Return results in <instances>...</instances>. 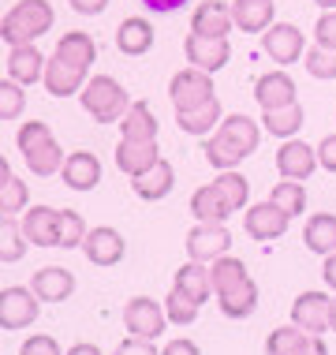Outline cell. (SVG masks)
Here are the masks:
<instances>
[{
	"mask_svg": "<svg viewBox=\"0 0 336 355\" xmlns=\"http://www.w3.org/2000/svg\"><path fill=\"white\" fill-rule=\"evenodd\" d=\"M314 42L325 49H336V12H321V19L314 23Z\"/></svg>",
	"mask_w": 336,
	"mask_h": 355,
	"instance_id": "obj_45",
	"label": "cell"
},
{
	"mask_svg": "<svg viewBox=\"0 0 336 355\" xmlns=\"http://www.w3.org/2000/svg\"><path fill=\"white\" fill-rule=\"evenodd\" d=\"M56 217H60V209L34 206V209H26V214H23L19 228H23V236L30 239L34 247H60V236H56Z\"/></svg>",
	"mask_w": 336,
	"mask_h": 355,
	"instance_id": "obj_18",
	"label": "cell"
},
{
	"mask_svg": "<svg viewBox=\"0 0 336 355\" xmlns=\"http://www.w3.org/2000/svg\"><path fill=\"white\" fill-rule=\"evenodd\" d=\"M303 64L314 79H336V49H325V45L314 42L310 49L303 53Z\"/></svg>",
	"mask_w": 336,
	"mask_h": 355,
	"instance_id": "obj_42",
	"label": "cell"
},
{
	"mask_svg": "<svg viewBox=\"0 0 336 355\" xmlns=\"http://www.w3.org/2000/svg\"><path fill=\"white\" fill-rule=\"evenodd\" d=\"M314 4H321L325 12H336V0H314Z\"/></svg>",
	"mask_w": 336,
	"mask_h": 355,
	"instance_id": "obj_56",
	"label": "cell"
},
{
	"mask_svg": "<svg viewBox=\"0 0 336 355\" xmlns=\"http://www.w3.org/2000/svg\"><path fill=\"white\" fill-rule=\"evenodd\" d=\"M56 53L67 56V60H75V64H82V68H90V64L98 60V45H94V37L82 34V31L64 34L60 42H56Z\"/></svg>",
	"mask_w": 336,
	"mask_h": 355,
	"instance_id": "obj_35",
	"label": "cell"
},
{
	"mask_svg": "<svg viewBox=\"0 0 336 355\" xmlns=\"http://www.w3.org/2000/svg\"><path fill=\"white\" fill-rule=\"evenodd\" d=\"M303 355H329V348H325V340L318 337V333H314V337H310V348H306Z\"/></svg>",
	"mask_w": 336,
	"mask_h": 355,
	"instance_id": "obj_54",
	"label": "cell"
},
{
	"mask_svg": "<svg viewBox=\"0 0 336 355\" xmlns=\"http://www.w3.org/2000/svg\"><path fill=\"white\" fill-rule=\"evenodd\" d=\"M262 49L273 64H295L306 53V37L295 23H273L262 34Z\"/></svg>",
	"mask_w": 336,
	"mask_h": 355,
	"instance_id": "obj_7",
	"label": "cell"
},
{
	"mask_svg": "<svg viewBox=\"0 0 336 355\" xmlns=\"http://www.w3.org/2000/svg\"><path fill=\"white\" fill-rule=\"evenodd\" d=\"M262 128L276 139H295L303 131V105H288V109H269L262 116Z\"/></svg>",
	"mask_w": 336,
	"mask_h": 355,
	"instance_id": "obj_34",
	"label": "cell"
},
{
	"mask_svg": "<svg viewBox=\"0 0 336 355\" xmlns=\"http://www.w3.org/2000/svg\"><path fill=\"white\" fill-rule=\"evenodd\" d=\"M329 329L336 333V295H333V303H329Z\"/></svg>",
	"mask_w": 336,
	"mask_h": 355,
	"instance_id": "obj_55",
	"label": "cell"
},
{
	"mask_svg": "<svg viewBox=\"0 0 336 355\" xmlns=\"http://www.w3.org/2000/svg\"><path fill=\"white\" fill-rule=\"evenodd\" d=\"M191 214L198 217V225H224V220L232 217V206L224 202V195L217 191V184H209V187H198L195 195H191Z\"/></svg>",
	"mask_w": 336,
	"mask_h": 355,
	"instance_id": "obj_27",
	"label": "cell"
},
{
	"mask_svg": "<svg viewBox=\"0 0 336 355\" xmlns=\"http://www.w3.org/2000/svg\"><path fill=\"white\" fill-rule=\"evenodd\" d=\"M142 4H146L150 12H176V8L187 4V0H142Z\"/></svg>",
	"mask_w": 336,
	"mask_h": 355,
	"instance_id": "obj_52",
	"label": "cell"
},
{
	"mask_svg": "<svg viewBox=\"0 0 336 355\" xmlns=\"http://www.w3.org/2000/svg\"><path fill=\"white\" fill-rule=\"evenodd\" d=\"M213 184H217L220 195H224V202L232 206V214H236V209H243V206H247V198H251V184H247V176H239L236 168L220 172Z\"/></svg>",
	"mask_w": 336,
	"mask_h": 355,
	"instance_id": "obj_39",
	"label": "cell"
},
{
	"mask_svg": "<svg viewBox=\"0 0 336 355\" xmlns=\"http://www.w3.org/2000/svg\"><path fill=\"white\" fill-rule=\"evenodd\" d=\"M26 247H30V239L23 236V228L12 217H4V228H0V258H4V266L19 262L26 254Z\"/></svg>",
	"mask_w": 336,
	"mask_h": 355,
	"instance_id": "obj_40",
	"label": "cell"
},
{
	"mask_svg": "<svg viewBox=\"0 0 336 355\" xmlns=\"http://www.w3.org/2000/svg\"><path fill=\"white\" fill-rule=\"evenodd\" d=\"M37 314H42V300L34 295V288L12 284V288H4V292H0V325H4L8 333L34 325Z\"/></svg>",
	"mask_w": 336,
	"mask_h": 355,
	"instance_id": "obj_6",
	"label": "cell"
},
{
	"mask_svg": "<svg viewBox=\"0 0 336 355\" xmlns=\"http://www.w3.org/2000/svg\"><path fill=\"white\" fill-rule=\"evenodd\" d=\"M184 53L191 60V68H202V71H220L228 60H232V45L228 37H206V34H187L184 42Z\"/></svg>",
	"mask_w": 336,
	"mask_h": 355,
	"instance_id": "obj_10",
	"label": "cell"
},
{
	"mask_svg": "<svg viewBox=\"0 0 336 355\" xmlns=\"http://www.w3.org/2000/svg\"><path fill=\"white\" fill-rule=\"evenodd\" d=\"M157 161H161L157 142H127V139L116 142V168L123 176L134 180V176H142V172H150Z\"/></svg>",
	"mask_w": 336,
	"mask_h": 355,
	"instance_id": "obj_19",
	"label": "cell"
},
{
	"mask_svg": "<svg viewBox=\"0 0 336 355\" xmlns=\"http://www.w3.org/2000/svg\"><path fill=\"white\" fill-rule=\"evenodd\" d=\"M217 135H224L239 153H243V157H251V153L258 150V142H262V128H258V120L243 116V112H236V116H224V120H220Z\"/></svg>",
	"mask_w": 336,
	"mask_h": 355,
	"instance_id": "obj_25",
	"label": "cell"
},
{
	"mask_svg": "<svg viewBox=\"0 0 336 355\" xmlns=\"http://www.w3.org/2000/svg\"><path fill=\"white\" fill-rule=\"evenodd\" d=\"M19 355H60V344H56L53 337H45V333H34L30 340H23Z\"/></svg>",
	"mask_w": 336,
	"mask_h": 355,
	"instance_id": "obj_46",
	"label": "cell"
},
{
	"mask_svg": "<svg viewBox=\"0 0 336 355\" xmlns=\"http://www.w3.org/2000/svg\"><path fill=\"white\" fill-rule=\"evenodd\" d=\"M310 337L314 333L299 329V325H281V329L269 333L265 355H303L306 348H310Z\"/></svg>",
	"mask_w": 336,
	"mask_h": 355,
	"instance_id": "obj_32",
	"label": "cell"
},
{
	"mask_svg": "<svg viewBox=\"0 0 336 355\" xmlns=\"http://www.w3.org/2000/svg\"><path fill=\"white\" fill-rule=\"evenodd\" d=\"M45 56L37 53V45H15L8 53V79H15L19 86H34L37 79H45Z\"/></svg>",
	"mask_w": 336,
	"mask_h": 355,
	"instance_id": "obj_20",
	"label": "cell"
},
{
	"mask_svg": "<svg viewBox=\"0 0 336 355\" xmlns=\"http://www.w3.org/2000/svg\"><path fill=\"white\" fill-rule=\"evenodd\" d=\"M123 325L131 329V337H142V340H157L168 325V314H165V303L150 300V295H134V300L123 306Z\"/></svg>",
	"mask_w": 336,
	"mask_h": 355,
	"instance_id": "obj_5",
	"label": "cell"
},
{
	"mask_svg": "<svg viewBox=\"0 0 336 355\" xmlns=\"http://www.w3.org/2000/svg\"><path fill=\"white\" fill-rule=\"evenodd\" d=\"M86 71L90 68H82V64H75V60H67V56L60 53H53L49 56V64H45V90L53 94V98H67V94H82V86L90 83L86 79Z\"/></svg>",
	"mask_w": 336,
	"mask_h": 355,
	"instance_id": "obj_8",
	"label": "cell"
},
{
	"mask_svg": "<svg viewBox=\"0 0 336 355\" xmlns=\"http://www.w3.org/2000/svg\"><path fill=\"white\" fill-rule=\"evenodd\" d=\"M329 295L325 292H303L292 303V325H299L306 333H325L329 329Z\"/></svg>",
	"mask_w": 336,
	"mask_h": 355,
	"instance_id": "obj_16",
	"label": "cell"
},
{
	"mask_svg": "<svg viewBox=\"0 0 336 355\" xmlns=\"http://www.w3.org/2000/svg\"><path fill=\"white\" fill-rule=\"evenodd\" d=\"M232 26H236L232 4H224V0H206V4H198L195 15H191V34L228 37V31H232Z\"/></svg>",
	"mask_w": 336,
	"mask_h": 355,
	"instance_id": "obj_17",
	"label": "cell"
},
{
	"mask_svg": "<svg viewBox=\"0 0 336 355\" xmlns=\"http://www.w3.org/2000/svg\"><path fill=\"white\" fill-rule=\"evenodd\" d=\"M172 288H179L184 295H191L198 306L209 300V292H213V281H209V270L206 262H187L176 270V281H172Z\"/></svg>",
	"mask_w": 336,
	"mask_h": 355,
	"instance_id": "obj_30",
	"label": "cell"
},
{
	"mask_svg": "<svg viewBox=\"0 0 336 355\" xmlns=\"http://www.w3.org/2000/svg\"><path fill=\"white\" fill-rule=\"evenodd\" d=\"M71 8L79 15H101L105 8H109V0H71Z\"/></svg>",
	"mask_w": 336,
	"mask_h": 355,
	"instance_id": "obj_50",
	"label": "cell"
},
{
	"mask_svg": "<svg viewBox=\"0 0 336 355\" xmlns=\"http://www.w3.org/2000/svg\"><path fill=\"white\" fill-rule=\"evenodd\" d=\"M134 195L146 198V202H161V198H168V191L176 187V168L168 165L165 157L157 161L150 172H142V176H134Z\"/></svg>",
	"mask_w": 336,
	"mask_h": 355,
	"instance_id": "obj_26",
	"label": "cell"
},
{
	"mask_svg": "<svg viewBox=\"0 0 336 355\" xmlns=\"http://www.w3.org/2000/svg\"><path fill=\"white\" fill-rule=\"evenodd\" d=\"M161 355H202V352H198V344H195V340L176 337V340H168V344H165V352H161Z\"/></svg>",
	"mask_w": 336,
	"mask_h": 355,
	"instance_id": "obj_49",
	"label": "cell"
},
{
	"mask_svg": "<svg viewBox=\"0 0 336 355\" xmlns=\"http://www.w3.org/2000/svg\"><path fill=\"white\" fill-rule=\"evenodd\" d=\"M56 23L53 15V4L49 0H19V4L0 19V37H4L8 45H30L37 42L42 34H49Z\"/></svg>",
	"mask_w": 336,
	"mask_h": 355,
	"instance_id": "obj_2",
	"label": "cell"
},
{
	"mask_svg": "<svg viewBox=\"0 0 336 355\" xmlns=\"http://www.w3.org/2000/svg\"><path fill=\"white\" fill-rule=\"evenodd\" d=\"M34 295L42 303H64L67 295L75 292V273L64 270V266H45V270L34 273Z\"/></svg>",
	"mask_w": 336,
	"mask_h": 355,
	"instance_id": "obj_21",
	"label": "cell"
},
{
	"mask_svg": "<svg viewBox=\"0 0 336 355\" xmlns=\"http://www.w3.org/2000/svg\"><path fill=\"white\" fill-rule=\"evenodd\" d=\"M321 277H325V284L336 292V251L333 254H325V266H321Z\"/></svg>",
	"mask_w": 336,
	"mask_h": 355,
	"instance_id": "obj_51",
	"label": "cell"
},
{
	"mask_svg": "<svg viewBox=\"0 0 336 355\" xmlns=\"http://www.w3.org/2000/svg\"><path fill=\"white\" fill-rule=\"evenodd\" d=\"M288 217L284 209H276L273 202H258L243 214V228L251 239H281L288 232Z\"/></svg>",
	"mask_w": 336,
	"mask_h": 355,
	"instance_id": "obj_14",
	"label": "cell"
},
{
	"mask_svg": "<svg viewBox=\"0 0 336 355\" xmlns=\"http://www.w3.org/2000/svg\"><path fill=\"white\" fill-rule=\"evenodd\" d=\"M23 109H26L23 86H19L15 79H4V83H0V116H4V123L19 120V116H23Z\"/></svg>",
	"mask_w": 336,
	"mask_h": 355,
	"instance_id": "obj_43",
	"label": "cell"
},
{
	"mask_svg": "<svg viewBox=\"0 0 336 355\" xmlns=\"http://www.w3.org/2000/svg\"><path fill=\"white\" fill-rule=\"evenodd\" d=\"M318 165H321L325 172H336V135H329V139L318 142Z\"/></svg>",
	"mask_w": 336,
	"mask_h": 355,
	"instance_id": "obj_48",
	"label": "cell"
},
{
	"mask_svg": "<svg viewBox=\"0 0 336 355\" xmlns=\"http://www.w3.org/2000/svg\"><path fill=\"white\" fill-rule=\"evenodd\" d=\"M165 314H168L172 325H191L198 318V303L191 300V295H184L179 288H172L168 300H165Z\"/></svg>",
	"mask_w": 336,
	"mask_h": 355,
	"instance_id": "obj_44",
	"label": "cell"
},
{
	"mask_svg": "<svg viewBox=\"0 0 336 355\" xmlns=\"http://www.w3.org/2000/svg\"><path fill=\"white\" fill-rule=\"evenodd\" d=\"M168 98H172V105H176V112H191V109H202V105L213 101L217 90H213V79H209V71H202V68H184V71L172 75Z\"/></svg>",
	"mask_w": 336,
	"mask_h": 355,
	"instance_id": "obj_4",
	"label": "cell"
},
{
	"mask_svg": "<svg viewBox=\"0 0 336 355\" xmlns=\"http://www.w3.org/2000/svg\"><path fill=\"white\" fill-rule=\"evenodd\" d=\"M157 116H153V109L146 101H131V109L123 112L120 120V139L127 142H157Z\"/></svg>",
	"mask_w": 336,
	"mask_h": 355,
	"instance_id": "obj_23",
	"label": "cell"
},
{
	"mask_svg": "<svg viewBox=\"0 0 336 355\" xmlns=\"http://www.w3.org/2000/svg\"><path fill=\"white\" fill-rule=\"evenodd\" d=\"M273 0H232V19L243 34H265L273 26Z\"/></svg>",
	"mask_w": 336,
	"mask_h": 355,
	"instance_id": "obj_24",
	"label": "cell"
},
{
	"mask_svg": "<svg viewBox=\"0 0 336 355\" xmlns=\"http://www.w3.org/2000/svg\"><path fill=\"white\" fill-rule=\"evenodd\" d=\"M217 300H220V314H224V318H251L254 306H258V284L247 277V281H239L236 288L220 292Z\"/></svg>",
	"mask_w": 336,
	"mask_h": 355,
	"instance_id": "obj_29",
	"label": "cell"
},
{
	"mask_svg": "<svg viewBox=\"0 0 336 355\" xmlns=\"http://www.w3.org/2000/svg\"><path fill=\"white\" fill-rule=\"evenodd\" d=\"M295 94L299 90H295V83H292L288 71H265V75H258V83H254V98H258V105H262V112L295 105L299 101Z\"/></svg>",
	"mask_w": 336,
	"mask_h": 355,
	"instance_id": "obj_13",
	"label": "cell"
},
{
	"mask_svg": "<svg viewBox=\"0 0 336 355\" xmlns=\"http://www.w3.org/2000/svg\"><path fill=\"white\" fill-rule=\"evenodd\" d=\"M220 120H224V112H220V101H217V98L209 101V105H202V109L176 112L179 131H187V135H198V139H209V135H213V131L220 128Z\"/></svg>",
	"mask_w": 336,
	"mask_h": 355,
	"instance_id": "obj_28",
	"label": "cell"
},
{
	"mask_svg": "<svg viewBox=\"0 0 336 355\" xmlns=\"http://www.w3.org/2000/svg\"><path fill=\"white\" fill-rule=\"evenodd\" d=\"M269 202H273L276 209H284L288 217H299L306 209V191L299 180H284V184H273V191H269Z\"/></svg>",
	"mask_w": 336,
	"mask_h": 355,
	"instance_id": "obj_36",
	"label": "cell"
},
{
	"mask_svg": "<svg viewBox=\"0 0 336 355\" xmlns=\"http://www.w3.org/2000/svg\"><path fill=\"white\" fill-rule=\"evenodd\" d=\"M60 176H64V184L71 187V191H94V187L101 184V161H98V153H90V150L67 153Z\"/></svg>",
	"mask_w": 336,
	"mask_h": 355,
	"instance_id": "obj_15",
	"label": "cell"
},
{
	"mask_svg": "<svg viewBox=\"0 0 336 355\" xmlns=\"http://www.w3.org/2000/svg\"><path fill=\"white\" fill-rule=\"evenodd\" d=\"M209 281H213V292L220 295V292H228V288H236L239 281H247V266L239 262V258L224 254L209 266Z\"/></svg>",
	"mask_w": 336,
	"mask_h": 355,
	"instance_id": "obj_38",
	"label": "cell"
},
{
	"mask_svg": "<svg viewBox=\"0 0 336 355\" xmlns=\"http://www.w3.org/2000/svg\"><path fill=\"white\" fill-rule=\"evenodd\" d=\"M56 236H60V247H82L86 239V220L82 214H75V209H60V217H56Z\"/></svg>",
	"mask_w": 336,
	"mask_h": 355,
	"instance_id": "obj_41",
	"label": "cell"
},
{
	"mask_svg": "<svg viewBox=\"0 0 336 355\" xmlns=\"http://www.w3.org/2000/svg\"><path fill=\"white\" fill-rule=\"evenodd\" d=\"M79 101L98 123H116V120H123V112L131 109V94L123 90L112 75H94V79L82 86Z\"/></svg>",
	"mask_w": 336,
	"mask_h": 355,
	"instance_id": "obj_3",
	"label": "cell"
},
{
	"mask_svg": "<svg viewBox=\"0 0 336 355\" xmlns=\"http://www.w3.org/2000/svg\"><path fill=\"white\" fill-rule=\"evenodd\" d=\"M67 355H101V348H98V344H90V340H79V344L67 348Z\"/></svg>",
	"mask_w": 336,
	"mask_h": 355,
	"instance_id": "obj_53",
	"label": "cell"
},
{
	"mask_svg": "<svg viewBox=\"0 0 336 355\" xmlns=\"http://www.w3.org/2000/svg\"><path fill=\"white\" fill-rule=\"evenodd\" d=\"M15 146H19L26 168H30L34 176H56V172L64 168V161H67L64 150H60V142L53 139L49 123H42V120L23 123L19 135H15Z\"/></svg>",
	"mask_w": 336,
	"mask_h": 355,
	"instance_id": "obj_1",
	"label": "cell"
},
{
	"mask_svg": "<svg viewBox=\"0 0 336 355\" xmlns=\"http://www.w3.org/2000/svg\"><path fill=\"white\" fill-rule=\"evenodd\" d=\"M26 198H30L26 184L12 172V165H8V161H0V214H4V217L19 214V209L26 206Z\"/></svg>",
	"mask_w": 336,
	"mask_h": 355,
	"instance_id": "obj_33",
	"label": "cell"
},
{
	"mask_svg": "<svg viewBox=\"0 0 336 355\" xmlns=\"http://www.w3.org/2000/svg\"><path fill=\"white\" fill-rule=\"evenodd\" d=\"M318 168V146H306L303 139H284V146L276 150V172L284 180H303Z\"/></svg>",
	"mask_w": 336,
	"mask_h": 355,
	"instance_id": "obj_12",
	"label": "cell"
},
{
	"mask_svg": "<svg viewBox=\"0 0 336 355\" xmlns=\"http://www.w3.org/2000/svg\"><path fill=\"white\" fill-rule=\"evenodd\" d=\"M202 153H206V161L213 168H220V172H228V168H236L239 161H243V153H239L232 142H228L224 135H209V139H202Z\"/></svg>",
	"mask_w": 336,
	"mask_h": 355,
	"instance_id": "obj_37",
	"label": "cell"
},
{
	"mask_svg": "<svg viewBox=\"0 0 336 355\" xmlns=\"http://www.w3.org/2000/svg\"><path fill=\"white\" fill-rule=\"evenodd\" d=\"M123 251H127L123 236L116 232V228H109V225L90 228L86 239H82V254H86V262H94V266H120Z\"/></svg>",
	"mask_w": 336,
	"mask_h": 355,
	"instance_id": "obj_11",
	"label": "cell"
},
{
	"mask_svg": "<svg viewBox=\"0 0 336 355\" xmlns=\"http://www.w3.org/2000/svg\"><path fill=\"white\" fill-rule=\"evenodd\" d=\"M303 243L314 254H333L336 251V214H314L303 228Z\"/></svg>",
	"mask_w": 336,
	"mask_h": 355,
	"instance_id": "obj_31",
	"label": "cell"
},
{
	"mask_svg": "<svg viewBox=\"0 0 336 355\" xmlns=\"http://www.w3.org/2000/svg\"><path fill=\"white\" fill-rule=\"evenodd\" d=\"M112 355H157V348H153V340H142V337H131L123 340Z\"/></svg>",
	"mask_w": 336,
	"mask_h": 355,
	"instance_id": "obj_47",
	"label": "cell"
},
{
	"mask_svg": "<svg viewBox=\"0 0 336 355\" xmlns=\"http://www.w3.org/2000/svg\"><path fill=\"white\" fill-rule=\"evenodd\" d=\"M153 23L150 19H142V15H131V19H123V23L116 26V49L123 56H146L153 49Z\"/></svg>",
	"mask_w": 336,
	"mask_h": 355,
	"instance_id": "obj_22",
	"label": "cell"
},
{
	"mask_svg": "<svg viewBox=\"0 0 336 355\" xmlns=\"http://www.w3.org/2000/svg\"><path fill=\"white\" fill-rule=\"evenodd\" d=\"M228 247H232V236H228L224 225H195L187 232L191 262H209V266H213L217 258L228 254Z\"/></svg>",
	"mask_w": 336,
	"mask_h": 355,
	"instance_id": "obj_9",
	"label": "cell"
}]
</instances>
